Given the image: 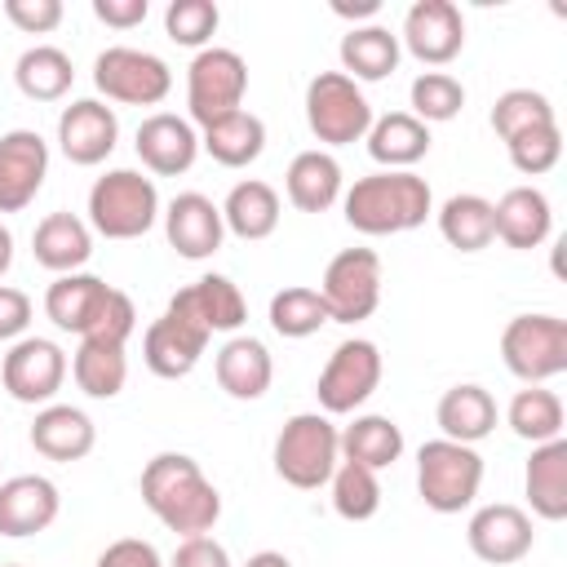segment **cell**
I'll list each match as a JSON object with an SVG mask.
<instances>
[{"label": "cell", "instance_id": "6da1fadb", "mask_svg": "<svg viewBox=\"0 0 567 567\" xmlns=\"http://www.w3.org/2000/svg\"><path fill=\"white\" fill-rule=\"evenodd\" d=\"M142 505L177 536H204L221 518V492L186 452H159L142 465Z\"/></svg>", "mask_w": 567, "mask_h": 567}, {"label": "cell", "instance_id": "7a4b0ae2", "mask_svg": "<svg viewBox=\"0 0 567 567\" xmlns=\"http://www.w3.org/2000/svg\"><path fill=\"white\" fill-rule=\"evenodd\" d=\"M434 208L430 182L412 168H381L368 177H354V186L341 195L346 226L359 235H403L416 230Z\"/></svg>", "mask_w": 567, "mask_h": 567}, {"label": "cell", "instance_id": "3957f363", "mask_svg": "<svg viewBox=\"0 0 567 567\" xmlns=\"http://www.w3.org/2000/svg\"><path fill=\"white\" fill-rule=\"evenodd\" d=\"M159 221V190L137 168H111L89 186V230L102 239H142Z\"/></svg>", "mask_w": 567, "mask_h": 567}, {"label": "cell", "instance_id": "277c9868", "mask_svg": "<svg viewBox=\"0 0 567 567\" xmlns=\"http://www.w3.org/2000/svg\"><path fill=\"white\" fill-rule=\"evenodd\" d=\"M341 461V430L323 416V412H297L284 421L279 439H275V474L297 487V492H315L332 478Z\"/></svg>", "mask_w": 567, "mask_h": 567}, {"label": "cell", "instance_id": "5b68a950", "mask_svg": "<svg viewBox=\"0 0 567 567\" xmlns=\"http://www.w3.org/2000/svg\"><path fill=\"white\" fill-rule=\"evenodd\" d=\"M483 487V456L470 443L430 439L416 452V492L434 514H461Z\"/></svg>", "mask_w": 567, "mask_h": 567}, {"label": "cell", "instance_id": "8992f818", "mask_svg": "<svg viewBox=\"0 0 567 567\" xmlns=\"http://www.w3.org/2000/svg\"><path fill=\"white\" fill-rule=\"evenodd\" d=\"M244 93H248V62L235 49L208 44L190 58L186 66V111L190 124L208 128L235 111H244Z\"/></svg>", "mask_w": 567, "mask_h": 567}, {"label": "cell", "instance_id": "52a82bcc", "mask_svg": "<svg viewBox=\"0 0 567 567\" xmlns=\"http://www.w3.org/2000/svg\"><path fill=\"white\" fill-rule=\"evenodd\" d=\"M306 124L323 146H350L372 128V102L341 71H319L306 84Z\"/></svg>", "mask_w": 567, "mask_h": 567}, {"label": "cell", "instance_id": "ba28073f", "mask_svg": "<svg viewBox=\"0 0 567 567\" xmlns=\"http://www.w3.org/2000/svg\"><path fill=\"white\" fill-rule=\"evenodd\" d=\"M93 84L106 102L124 106H159L173 89V71L159 53L133 49V44H111L93 58Z\"/></svg>", "mask_w": 567, "mask_h": 567}, {"label": "cell", "instance_id": "9c48e42d", "mask_svg": "<svg viewBox=\"0 0 567 567\" xmlns=\"http://www.w3.org/2000/svg\"><path fill=\"white\" fill-rule=\"evenodd\" d=\"M501 359L527 385H540V381L567 372V319L514 315L501 332Z\"/></svg>", "mask_w": 567, "mask_h": 567}, {"label": "cell", "instance_id": "30bf717a", "mask_svg": "<svg viewBox=\"0 0 567 567\" xmlns=\"http://www.w3.org/2000/svg\"><path fill=\"white\" fill-rule=\"evenodd\" d=\"M381 372H385V363H381L377 341H368V337L341 341V346L328 354V363H323V372H319V381H315V394H319L323 416H346V412L363 408V403L377 394Z\"/></svg>", "mask_w": 567, "mask_h": 567}, {"label": "cell", "instance_id": "8fae6325", "mask_svg": "<svg viewBox=\"0 0 567 567\" xmlns=\"http://www.w3.org/2000/svg\"><path fill=\"white\" fill-rule=\"evenodd\" d=\"M332 323H363L381 306V257L372 248H341L319 284Z\"/></svg>", "mask_w": 567, "mask_h": 567}, {"label": "cell", "instance_id": "7c38bea8", "mask_svg": "<svg viewBox=\"0 0 567 567\" xmlns=\"http://www.w3.org/2000/svg\"><path fill=\"white\" fill-rule=\"evenodd\" d=\"M66 350L49 337H18L0 363V385L9 390L13 403H31L44 408L53 403V394L66 381Z\"/></svg>", "mask_w": 567, "mask_h": 567}, {"label": "cell", "instance_id": "4fadbf2b", "mask_svg": "<svg viewBox=\"0 0 567 567\" xmlns=\"http://www.w3.org/2000/svg\"><path fill=\"white\" fill-rule=\"evenodd\" d=\"M465 540H470V554H474L478 563L509 567V563H518V558H527V554H532L536 532H532L527 509L496 501V505H483V509H474V514H470Z\"/></svg>", "mask_w": 567, "mask_h": 567}, {"label": "cell", "instance_id": "5bb4252c", "mask_svg": "<svg viewBox=\"0 0 567 567\" xmlns=\"http://www.w3.org/2000/svg\"><path fill=\"white\" fill-rule=\"evenodd\" d=\"M49 177V142L35 128H9L0 137V213H22Z\"/></svg>", "mask_w": 567, "mask_h": 567}, {"label": "cell", "instance_id": "9a60e30c", "mask_svg": "<svg viewBox=\"0 0 567 567\" xmlns=\"http://www.w3.org/2000/svg\"><path fill=\"white\" fill-rule=\"evenodd\" d=\"M408 53L425 66H447L461 49H465V18L452 0H416L403 18V35Z\"/></svg>", "mask_w": 567, "mask_h": 567}, {"label": "cell", "instance_id": "2e32d148", "mask_svg": "<svg viewBox=\"0 0 567 567\" xmlns=\"http://www.w3.org/2000/svg\"><path fill=\"white\" fill-rule=\"evenodd\" d=\"M120 142V120L102 97H75L58 115V146L71 164L93 168L102 164Z\"/></svg>", "mask_w": 567, "mask_h": 567}, {"label": "cell", "instance_id": "e0dca14e", "mask_svg": "<svg viewBox=\"0 0 567 567\" xmlns=\"http://www.w3.org/2000/svg\"><path fill=\"white\" fill-rule=\"evenodd\" d=\"M168 315H182V319L199 323L213 337V332H239L248 323V301H244L235 279L199 275L195 284H186L168 297Z\"/></svg>", "mask_w": 567, "mask_h": 567}, {"label": "cell", "instance_id": "ac0fdd59", "mask_svg": "<svg viewBox=\"0 0 567 567\" xmlns=\"http://www.w3.org/2000/svg\"><path fill=\"white\" fill-rule=\"evenodd\" d=\"M164 235H168V248L186 261H204L221 248L226 239V221H221V208L199 195V190H182L168 199L164 208Z\"/></svg>", "mask_w": 567, "mask_h": 567}, {"label": "cell", "instance_id": "d6986e66", "mask_svg": "<svg viewBox=\"0 0 567 567\" xmlns=\"http://www.w3.org/2000/svg\"><path fill=\"white\" fill-rule=\"evenodd\" d=\"M133 146H137V159H142L155 177H177V173H186V168L195 164V155H199V133H195L190 120H182V115H173V111H155V115H146V120L137 124Z\"/></svg>", "mask_w": 567, "mask_h": 567}, {"label": "cell", "instance_id": "ffe728a7", "mask_svg": "<svg viewBox=\"0 0 567 567\" xmlns=\"http://www.w3.org/2000/svg\"><path fill=\"white\" fill-rule=\"evenodd\" d=\"M62 509V496H58V483L44 478V474H13L0 483V536H35L44 527H53Z\"/></svg>", "mask_w": 567, "mask_h": 567}, {"label": "cell", "instance_id": "44dd1931", "mask_svg": "<svg viewBox=\"0 0 567 567\" xmlns=\"http://www.w3.org/2000/svg\"><path fill=\"white\" fill-rule=\"evenodd\" d=\"M204 350H208V332H204L199 323L182 319V315H168V310H164V315L146 328V337H142V359H146V368H151L155 377H164V381L190 377Z\"/></svg>", "mask_w": 567, "mask_h": 567}, {"label": "cell", "instance_id": "7402d4cb", "mask_svg": "<svg viewBox=\"0 0 567 567\" xmlns=\"http://www.w3.org/2000/svg\"><path fill=\"white\" fill-rule=\"evenodd\" d=\"M97 443V425L84 408H71V403H44L31 421V447L58 465H71V461H84Z\"/></svg>", "mask_w": 567, "mask_h": 567}, {"label": "cell", "instance_id": "603a6c76", "mask_svg": "<svg viewBox=\"0 0 567 567\" xmlns=\"http://www.w3.org/2000/svg\"><path fill=\"white\" fill-rule=\"evenodd\" d=\"M492 226H496V239L527 252V248H540L554 230V213H549V199L545 190L536 186H509L496 204H492Z\"/></svg>", "mask_w": 567, "mask_h": 567}, {"label": "cell", "instance_id": "cb8c5ba5", "mask_svg": "<svg viewBox=\"0 0 567 567\" xmlns=\"http://www.w3.org/2000/svg\"><path fill=\"white\" fill-rule=\"evenodd\" d=\"M31 257L53 275H75L93 257V230L75 213H49L31 230Z\"/></svg>", "mask_w": 567, "mask_h": 567}, {"label": "cell", "instance_id": "d4e9b609", "mask_svg": "<svg viewBox=\"0 0 567 567\" xmlns=\"http://www.w3.org/2000/svg\"><path fill=\"white\" fill-rule=\"evenodd\" d=\"M213 372H217V385H221L230 399L252 403V399H261V394L270 390V381H275V359H270V350H266L257 337H230V341L217 350Z\"/></svg>", "mask_w": 567, "mask_h": 567}, {"label": "cell", "instance_id": "484cf974", "mask_svg": "<svg viewBox=\"0 0 567 567\" xmlns=\"http://www.w3.org/2000/svg\"><path fill=\"white\" fill-rule=\"evenodd\" d=\"M106 297H111V284L97 279V275H84V270L58 275V279L49 284V292H44V315L53 319V328L84 337V332L93 328V319L102 315Z\"/></svg>", "mask_w": 567, "mask_h": 567}, {"label": "cell", "instance_id": "4316f807", "mask_svg": "<svg viewBox=\"0 0 567 567\" xmlns=\"http://www.w3.org/2000/svg\"><path fill=\"white\" fill-rule=\"evenodd\" d=\"M523 487L532 501V514L545 523H563L567 518V439H549L536 443L523 470Z\"/></svg>", "mask_w": 567, "mask_h": 567}, {"label": "cell", "instance_id": "83f0119b", "mask_svg": "<svg viewBox=\"0 0 567 567\" xmlns=\"http://www.w3.org/2000/svg\"><path fill=\"white\" fill-rule=\"evenodd\" d=\"M284 190L288 204L297 213H328L341 199V164L328 151H301L292 155L288 173H284Z\"/></svg>", "mask_w": 567, "mask_h": 567}, {"label": "cell", "instance_id": "f1b7e54d", "mask_svg": "<svg viewBox=\"0 0 567 567\" xmlns=\"http://www.w3.org/2000/svg\"><path fill=\"white\" fill-rule=\"evenodd\" d=\"M434 421H439L443 439L474 447L478 439H487V434L496 430V399H492L483 385L461 381V385L443 390V399H439V408H434Z\"/></svg>", "mask_w": 567, "mask_h": 567}, {"label": "cell", "instance_id": "f546056e", "mask_svg": "<svg viewBox=\"0 0 567 567\" xmlns=\"http://www.w3.org/2000/svg\"><path fill=\"white\" fill-rule=\"evenodd\" d=\"M337 53H341V75H350L354 84L359 80L363 84H377V80H385L399 66L403 44H399V35L390 27L368 22V27H350L341 35V49Z\"/></svg>", "mask_w": 567, "mask_h": 567}, {"label": "cell", "instance_id": "4dcf8cb0", "mask_svg": "<svg viewBox=\"0 0 567 567\" xmlns=\"http://www.w3.org/2000/svg\"><path fill=\"white\" fill-rule=\"evenodd\" d=\"M279 213H284V208H279V190H275L270 182H257V177L235 182L230 195H226V204H221V221H226V230L239 235V239H248V244L275 235Z\"/></svg>", "mask_w": 567, "mask_h": 567}, {"label": "cell", "instance_id": "1f68e13d", "mask_svg": "<svg viewBox=\"0 0 567 567\" xmlns=\"http://www.w3.org/2000/svg\"><path fill=\"white\" fill-rule=\"evenodd\" d=\"M368 155L385 168H412L416 159L430 155V124H421L408 111H390L372 120L368 128Z\"/></svg>", "mask_w": 567, "mask_h": 567}, {"label": "cell", "instance_id": "d6a6232c", "mask_svg": "<svg viewBox=\"0 0 567 567\" xmlns=\"http://www.w3.org/2000/svg\"><path fill=\"white\" fill-rule=\"evenodd\" d=\"M199 151H208L221 168H248L266 151V124L252 111H235L199 133Z\"/></svg>", "mask_w": 567, "mask_h": 567}, {"label": "cell", "instance_id": "836d02e7", "mask_svg": "<svg viewBox=\"0 0 567 567\" xmlns=\"http://www.w3.org/2000/svg\"><path fill=\"white\" fill-rule=\"evenodd\" d=\"M399 456H403V430L381 412H363L341 430V461H354L363 470H390Z\"/></svg>", "mask_w": 567, "mask_h": 567}, {"label": "cell", "instance_id": "e575fe53", "mask_svg": "<svg viewBox=\"0 0 567 567\" xmlns=\"http://www.w3.org/2000/svg\"><path fill=\"white\" fill-rule=\"evenodd\" d=\"M13 80H18L22 97H31V102H58V97L71 93L75 66H71V53H62L58 44H31L13 62Z\"/></svg>", "mask_w": 567, "mask_h": 567}, {"label": "cell", "instance_id": "d590c367", "mask_svg": "<svg viewBox=\"0 0 567 567\" xmlns=\"http://www.w3.org/2000/svg\"><path fill=\"white\" fill-rule=\"evenodd\" d=\"M71 377H75V385H80L89 399H115V394L124 390V381H128L124 346L80 337V346H75V354H71Z\"/></svg>", "mask_w": 567, "mask_h": 567}, {"label": "cell", "instance_id": "8d00e7d4", "mask_svg": "<svg viewBox=\"0 0 567 567\" xmlns=\"http://www.w3.org/2000/svg\"><path fill=\"white\" fill-rule=\"evenodd\" d=\"M439 235L456 248V252H483L492 239H496V226H492V199L483 195H452L443 208H439Z\"/></svg>", "mask_w": 567, "mask_h": 567}, {"label": "cell", "instance_id": "74e56055", "mask_svg": "<svg viewBox=\"0 0 567 567\" xmlns=\"http://www.w3.org/2000/svg\"><path fill=\"white\" fill-rule=\"evenodd\" d=\"M505 421H509V430H514L518 439H527V443L536 447V443L563 439V421H567V412H563V399H558L554 390H545V385H527V390H518V394L509 399Z\"/></svg>", "mask_w": 567, "mask_h": 567}, {"label": "cell", "instance_id": "f35d334b", "mask_svg": "<svg viewBox=\"0 0 567 567\" xmlns=\"http://www.w3.org/2000/svg\"><path fill=\"white\" fill-rule=\"evenodd\" d=\"M266 319H270V328H275L279 337H288V341L315 337L323 323H332V319H328V306H323V297H319V288H306V284L279 288V292L270 297Z\"/></svg>", "mask_w": 567, "mask_h": 567}, {"label": "cell", "instance_id": "ab89813d", "mask_svg": "<svg viewBox=\"0 0 567 567\" xmlns=\"http://www.w3.org/2000/svg\"><path fill=\"white\" fill-rule=\"evenodd\" d=\"M545 124H558V115H554V102L536 89H505L492 102V128L501 142H514L518 133H532Z\"/></svg>", "mask_w": 567, "mask_h": 567}, {"label": "cell", "instance_id": "60d3db41", "mask_svg": "<svg viewBox=\"0 0 567 567\" xmlns=\"http://www.w3.org/2000/svg\"><path fill=\"white\" fill-rule=\"evenodd\" d=\"M332 509L346 518V523H368L377 509H381V483H377V470H363L354 461H337L332 470Z\"/></svg>", "mask_w": 567, "mask_h": 567}, {"label": "cell", "instance_id": "b9f144b4", "mask_svg": "<svg viewBox=\"0 0 567 567\" xmlns=\"http://www.w3.org/2000/svg\"><path fill=\"white\" fill-rule=\"evenodd\" d=\"M408 102H412L408 115H416L421 124H447L465 106V84L447 71H421L408 89Z\"/></svg>", "mask_w": 567, "mask_h": 567}, {"label": "cell", "instance_id": "7bdbcfd3", "mask_svg": "<svg viewBox=\"0 0 567 567\" xmlns=\"http://www.w3.org/2000/svg\"><path fill=\"white\" fill-rule=\"evenodd\" d=\"M217 22H221V9L213 0H173L164 9V31L182 49H208Z\"/></svg>", "mask_w": 567, "mask_h": 567}, {"label": "cell", "instance_id": "ee69618b", "mask_svg": "<svg viewBox=\"0 0 567 567\" xmlns=\"http://www.w3.org/2000/svg\"><path fill=\"white\" fill-rule=\"evenodd\" d=\"M509 151V164L523 173V177H540L558 164L563 155V128L558 124H545V128H532V133H518L514 142H505Z\"/></svg>", "mask_w": 567, "mask_h": 567}, {"label": "cell", "instance_id": "f6af8a7d", "mask_svg": "<svg viewBox=\"0 0 567 567\" xmlns=\"http://www.w3.org/2000/svg\"><path fill=\"white\" fill-rule=\"evenodd\" d=\"M133 328H137L133 297H128V292H120V288H111V297H106L102 315L93 319V328H89L84 337H93V341H111V346H128Z\"/></svg>", "mask_w": 567, "mask_h": 567}, {"label": "cell", "instance_id": "bcb514c9", "mask_svg": "<svg viewBox=\"0 0 567 567\" xmlns=\"http://www.w3.org/2000/svg\"><path fill=\"white\" fill-rule=\"evenodd\" d=\"M4 18L22 35H49L62 22V0H4Z\"/></svg>", "mask_w": 567, "mask_h": 567}, {"label": "cell", "instance_id": "7dc6e473", "mask_svg": "<svg viewBox=\"0 0 567 567\" xmlns=\"http://www.w3.org/2000/svg\"><path fill=\"white\" fill-rule=\"evenodd\" d=\"M93 567H168V563L159 558V549H155L151 540H142V536H120V540H111V545L97 554Z\"/></svg>", "mask_w": 567, "mask_h": 567}, {"label": "cell", "instance_id": "c3c4849f", "mask_svg": "<svg viewBox=\"0 0 567 567\" xmlns=\"http://www.w3.org/2000/svg\"><path fill=\"white\" fill-rule=\"evenodd\" d=\"M168 567H230V554L208 532L204 536H182L177 549H173V558H168Z\"/></svg>", "mask_w": 567, "mask_h": 567}, {"label": "cell", "instance_id": "681fc988", "mask_svg": "<svg viewBox=\"0 0 567 567\" xmlns=\"http://www.w3.org/2000/svg\"><path fill=\"white\" fill-rule=\"evenodd\" d=\"M31 328V297L22 288L0 284V341H18Z\"/></svg>", "mask_w": 567, "mask_h": 567}, {"label": "cell", "instance_id": "f907efd6", "mask_svg": "<svg viewBox=\"0 0 567 567\" xmlns=\"http://www.w3.org/2000/svg\"><path fill=\"white\" fill-rule=\"evenodd\" d=\"M146 13H151L146 0H93V18L106 22V27H115V31H133V27H142Z\"/></svg>", "mask_w": 567, "mask_h": 567}, {"label": "cell", "instance_id": "816d5d0a", "mask_svg": "<svg viewBox=\"0 0 567 567\" xmlns=\"http://www.w3.org/2000/svg\"><path fill=\"white\" fill-rule=\"evenodd\" d=\"M377 9H381V0H354V4L350 0H332V13L337 18H372Z\"/></svg>", "mask_w": 567, "mask_h": 567}, {"label": "cell", "instance_id": "f5cc1de1", "mask_svg": "<svg viewBox=\"0 0 567 567\" xmlns=\"http://www.w3.org/2000/svg\"><path fill=\"white\" fill-rule=\"evenodd\" d=\"M244 567H292V563H288V554H279V549H257Z\"/></svg>", "mask_w": 567, "mask_h": 567}, {"label": "cell", "instance_id": "db71d44e", "mask_svg": "<svg viewBox=\"0 0 567 567\" xmlns=\"http://www.w3.org/2000/svg\"><path fill=\"white\" fill-rule=\"evenodd\" d=\"M13 266V235H9V226H0V275Z\"/></svg>", "mask_w": 567, "mask_h": 567}, {"label": "cell", "instance_id": "11a10c76", "mask_svg": "<svg viewBox=\"0 0 567 567\" xmlns=\"http://www.w3.org/2000/svg\"><path fill=\"white\" fill-rule=\"evenodd\" d=\"M0 567H22V563H0Z\"/></svg>", "mask_w": 567, "mask_h": 567}]
</instances>
